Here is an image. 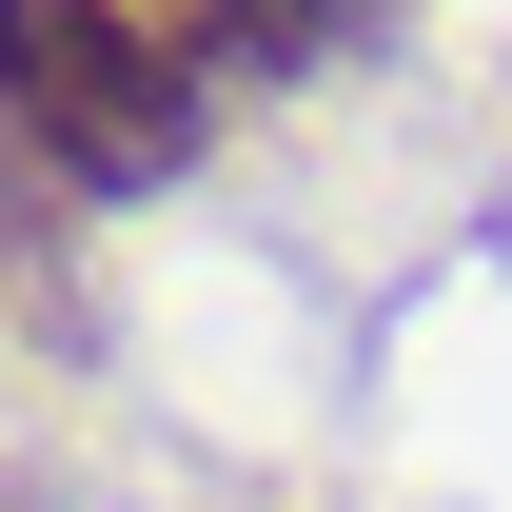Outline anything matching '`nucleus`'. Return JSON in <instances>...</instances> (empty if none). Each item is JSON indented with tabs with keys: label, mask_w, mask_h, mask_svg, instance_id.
Returning <instances> with one entry per match:
<instances>
[{
	"label": "nucleus",
	"mask_w": 512,
	"mask_h": 512,
	"mask_svg": "<svg viewBox=\"0 0 512 512\" xmlns=\"http://www.w3.org/2000/svg\"><path fill=\"white\" fill-rule=\"evenodd\" d=\"M335 0H178V40H237V60H296Z\"/></svg>",
	"instance_id": "obj_2"
},
{
	"label": "nucleus",
	"mask_w": 512,
	"mask_h": 512,
	"mask_svg": "<svg viewBox=\"0 0 512 512\" xmlns=\"http://www.w3.org/2000/svg\"><path fill=\"white\" fill-rule=\"evenodd\" d=\"M0 119L60 178L138 197L197 158V40H158L138 0H0Z\"/></svg>",
	"instance_id": "obj_1"
}]
</instances>
